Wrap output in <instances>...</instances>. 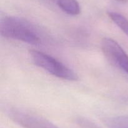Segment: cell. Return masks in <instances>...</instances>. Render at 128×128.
Here are the masks:
<instances>
[{"instance_id": "7a4b0ae2", "label": "cell", "mask_w": 128, "mask_h": 128, "mask_svg": "<svg viewBox=\"0 0 128 128\" xmlns=\"http://www.w3.org/2000/svg\"><path fill=\"white\" fill-rule=\"evenodd\" d=\"M29 53L34 64L49 74L69 81L78 80V75L74 70L51 55L36 50H30Z\"/></svg>"}, {"instance_id": "3957f363", "label": "cell", "mask_w": 128, "mask_h": 128, "mask_svg": "<svg viewBox=\"0 0 128 128\" xmlns=\"http://www.w3.org/2000/svg\"><path fill=\"white\" fill-rule=\"evenodd\" d=\"M9 117L24 128H59L48 119L36 114L16 107L6 110Z\"/></svg>"}, {"instance_id": "6da1fadb", "label": "cell", "mask_w": 128, "mask_h": 128, "mask_svg": "<svg viewBox=\"0 0 128 128\" xmlns=\"http://www.w3.org/2000/svg\"><path fill=\"white\" fill-rule=\"evenodd\" d=\"M0 33L3 37L28 44L42 43L44 35L41 30L29 20L14 16H4L0 21Z\"/></svg>"}, {"instance_id": "ba28073f", "label": "cell", "mask_w": 128, "mask_h": 128, "mask_svg": "<svg viewBox=\"0 0 128 128\" xmlns=\"http://www.w3.org/2000/svg\"><path fill=\"white\" fill-rule=\"evenodd\" d=\"M117 1H120V2H127L128 0H117Z\"/></svg>"}, {"instance_id": "52a82bcc", "label": "cell", "mask_w": 128, "mask_h": 128, "mask_svg": "<svg viewBox=\"0 0 128 128\" xmlns=\"http://www.w3.org/2000/svg\"><path fill=\"white\" fill-rule=\"evenodd\" d=\"M108 15L109 17L111 18L114 22V23L116 24L118 26L119 28L121 29L124 33L128 36V20L121 15V13H119L118 12L110 11L108 12Z\"/></svg>"}, {"instance_id": "5b68a950", "label": "cell", "mask_w": 128, "mask_h": 128, "mask_svg": "<svg viewBox=\"0 0 128 128\" xmlns=\"http://www.w3.org/2000/svg\"><path fill=\"white\" fill-rule=\"evenodd\" d=\"M44 3L56 5L61 11L71 16H76L81 13V7L76 0H40Z\"/></svg>"}, {"instance_id": "8992f818", "label": "cell", "mask_w": 128, "mask_h": 128, "mask_svg": "<svg viewBox=\"0 0 128 128\" xmlns=\"http://www.w3.org/2000/svg\"><path fill=\"white\" fill-rule=\"evenodd\" d=\"M104 122L108 128H128V115H116L104 119Z\"/></svg>"}, {"instance_id": "277c9868", "label": "cell", "mask_w": 128, "mask_h": 128, "mask_svg": "<svg viewBox=\"0 0 128 128\" xmlns=\"http://www.w3.org/2000/svg\"><path fill=\"white\" fill-rule=\"evenodd\" d=\"M101 45L105 56L128 75V55L122 46L111 38H104Z\"/></svg>"}]
</instances>
